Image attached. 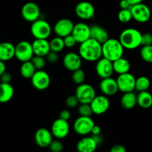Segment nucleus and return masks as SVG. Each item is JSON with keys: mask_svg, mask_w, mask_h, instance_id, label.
<instances>
[{"mask_svg": "<svg viewBox=\"0 0 152 152\" xmlns=\"http://www.w3.org/2000/svg\"><path fill=\"white\" fill-rule=\"evenodd\" d=\"M79 54L87 62H97L102 57V44L94 39H88L80 44Z\"/></svg>", "mask_w": 152, "mask_h": 152, "instance_id": "1", "label": "nucleus"}, {"mask_svg": "<svg viewBox=\"0 0 152 152\" xmlns=\"http://www.w3.org/2000/svg\"><path fill=\"white\" fill-rule=\"evenodd\" d=\"M102 57L109 59L111 62L123 57L124 48L120 41L117 39H108L102 45Z\"/></svg>", "mask_w": 152, "mask_h": 152, "instance_id": "2", "label": "nucleus"}, {"mask_svg": "<svg viewBox=\"0 0 152 152\" xmlns=\"http://www.w3.org/2000/svg\"><path fill=\"white\" fill-rule=\"evenodd\" d=\"M119 40L125 49L134 50L141 46L142 34L135 28H127L120 34Z\"/></svg>", "mask_w": 152, "mask_h": 152, "instance_id": "3", "label": "nucleus"}, {"mask_svg": "<svg viewBox=\"0 0 152 152\" xmlns=\"http://www.w3.org/2000/svg\"><path fill=\"white\" fill-rule=\"evenodd\" d=\"M51 26L45 19H39L31 24V33L35 39H48L51 34Z\"/></svg>", "mask_w": 152, "mask_h": 152, "instance_id": "4", "label": "nucleus"}, {"mask_svg": "<svg viewBox=\"0 0 152 152\" xmlns=\"http://www.w3.org/2000/svg\"><path fill=\"white\" fill-rule=\"evenodd\" d=\"M34 56L32 43L26 40H22L15 45V57L20 62L31 61Z\"/></svg>", "mask_w": 152, "mask_h": 152, "instance_id": "5", "label": "nucleus"}, {"mask_svg": "<svg viewBox=\"0 0 152 152\" xmlns=\"http://www.w3.org/2000/svg\"><path fill=\"white\" fill-rule=\"evenodd\" d=\"M75 96L80 103L90 104L96 96L94 88L87 83L79 85L75 91Z\"/></svg>", "mask_w": 152, "mask_h": 152, "instance_id": "6", "label": "nucleus"}, {"mask_svg": "<svg viewBox=\"0 0 152 152\" xmlns=\"http://www.w3.org/2000/svg\"><path fill=\"white\" fill-rule=\"evenodd\" d=\"M94 125V121L91 117L80 116V117L74 121L73 129L77 134L87 136L88 134L91 133V130Z\"/></svg>", "mask_w": 152, "mask_h": 152, "instance_id": "7", "label": "nucleus"}, {"mask_svg": "<svg viewBox=\"0 0 152 152\" xmlns=\"http://www.w3.org/2000/svg\"><path fill=\"white\" fill-rule=\"evenodd\" d=\"M131 11L133 19L139 23H145L151 19V10L146 4L142 2L132 5L131 7Z\"/></svg>", "mask_w": 152, "mask_h": 152, "instance_id": "8", "label": "nucleus"}, {"mask_svg": "<svg viewBox=\"0 0 152 152\" xmlns=\"http://www.w3.org/2000/svg\"><path fill=\"white\" fill-rule=\"evenodd\" d=\"M21 15L25 21L32 23L39 19L41 10L38 4L35 2L29 1L22 6L21 9Z\"/></svg>", "mask_w": 152, "mask_h": 152, "instance_id": "9", "label": "nucleus"}, {"mask_svg": "<svg viewBox=\"0 0 152 152\" xmlns=\"http://www.w3.org/2000/svg\"><path fill=\"white\" fill-rule=\"evenodd\" d=\"M33 87L38 91H45L50 84V77L46 71L37 70L31 79Z\"/></svg>", "mask_w": 152, "mask_h": 152, "instance_id": "10", "label": "nucleus"}, {"mask_svg": "<svg viewBox=\"0 0 152 152\" xmlns=\"http://www.w3.org/2000/svg\"><path fill=\"white\" fill-rule=\"evenodd\" d=\"M119 91L123 93L132 92L135 90L136 78L131 73L120 74L117 78Z\"/></svg>", "mask_w": 152, "mask_h": 152, "instance_id": "11", "label": "nucleus"}, {"mask_svg": "<svg viewBox=\"0 0 152 152\" xmlns=\"http://www.w3.org/2000/svg\"><path fill=\"white\" fill-rule=\"evenodd\" d=\"M52 134L56 139L62 140L66 137L70 132L69 123L67 120L61 118L56 119L52 123L50 129Z\"/></svg>", "mask_w": 152, "mask_h": 152, "instance_id": "12", "label": "nucleus"}, {"mask_svg": "<svg viewBox=\"0 0 152 152\" xmlns=\"http://www.w3.org/2000/svg\"><path fill=\"white\" fill-rule=\"evenodd\" d=\"M75 13L80 19L83 20H88L94 16L95 7L89 1H80L76 5Z\"/></svg>", "mask_w": 152, "mask_h": 152, "instance_id": "13", "label": "nucleus"}, {"mask_svg": "<svg viewBox=\"0 0 152 152\" xmlns=\"http://www.w3.org/2000/svg\"><path fill=\"white\" fill-rule=\"evenodd\" d=\"M93 113L96 115H102L108 111L110 108V101L105 95H98L90 103Z\"/></svg>", "mask_w": 152, "mask_h": 152, "instance_id": "14", "label": "nucleus"}, {"mask_svg": "<svg viewBox=\"0 0 152 152\" xmlns=\"http://www.w3.org/2000/svg\"><path fill=\"white\" fill-rule=\"evenodd\" d=\"M74 24L71 19L64 18L58 20L53 26V31L57 37L62 38L71 35L74 29Z\"/></svg>", "mask_w": 152, "mask_h": 152, "instance_id": "15", "label": "nucleus"}, {"mask_svg": "<svg viewBox=\"0 0 152 152\" xmlns=\"http://www.w3.org/2000/svg\"><path fill=\"white\" fill-rule=\"evenodd\" d=\"M96 72L101 79L111 77L114 72L113 62L106 58L102 57L96 62Z\"/></svg>", "mask_w": 152, "mask_h": 152, "instance_id": "16", "label": "nucleus"}, {"mask_svg": "<svg viewBox=\"0 0 152 152\" xmlns=\"http://www.w3.org/2000/svg\"><path fill=\"white\" fill-rule=\"evenodd\" d=\"M83 59L79 53L74 52H69L64 56L62 59V63L64 67L68 71H73L81 68Z\"/></svg>", "mask_w": 152, "mask_h": 152, "instance_id": "17", "label": "nucleus"}, {"mask_svg": "<svg viewBox=\"0 0 152 152\" xmlns=\"http://www.w3.org/2000/svg\"><path fill=\"white\" fill-rule=\"evenodd\" d=\"M72 34L77 43H83L91 38V27L84 22H79L74 25Z\"/></svg>", "mask_w": 152, "mask_h": 152, "instance_id": "18", "label": "nucleus"}, {"mask_svg": "<svg viewBox=\"0 0 152 152\" xmlns=\"http://www.w3.org/2000/svg\"><path fill=\"white\" fill-rule=\"evenodd\" d=\"M53 134L51 132L45 128L37 129L34 134V140L37 145L40 148H47L53 141Z\"/></svg>", "mask_w": 152, "mask_h": 152, "instance_id": "19", "label": "nucleus"}, {"mask_svg": "<svg viewBox=\"0 0 152 152\" xmlns=\"http://www.w3.org/2000/svg\"><path fill=\"white\" fill-rule=\"evenodd\" d=\"M99 88L101 92L107 96L115 95L119 91L117 80L111 77L102 79L99 83Z\"/></svg>", "mask_w": 152, "mask_h": 152, "instance_id": "20", "label": "nucleus"}, {"mask_svg": "<svg viewBox=\"0 0 152 152\" xmlns=\"http://www.w3.org/2000/svg\"><path fill=\"white\" fill-rule=\"evenodd\" d=\"M98 145L92 136H84L77 143L78 152H95Z\"/></svg>", "mask_w": 152, "mask_h": 152, "instance_id": "21", "label": "nucleus"}, {"mask_svg": "<svg viewBox=\"0 0 152 152\" xmlns=\"http://www.w3.org/2000/svg\"><path fill=\"white\" fill-rule=\"evenodd\" d=\"M34 55L45 57L50 51V42L45 39H35L32 43Z\"/></svg>", "mask_w": 152, "mask_h": 152, "instance_id": "22", "label": "nucleus"}, {"mask_svg": "<svg viewBox=\"0 0 152 152\" xmlns=\"http://www.w3.org/2000/svg\"><path fill=\"white\" fill-rule=\"evenodd\" d=\"M15 57V45L9 42L0 43V60L3 62L10 61Z\"/></svg>", "mask_w": 152, "mask_h": 152, "instance_id": "23", "label": "nucleus"}, {"mask_svg": "<svg viewBox=\"0 0 152 152\" xmlns=\"http://www.w3.org/2000/svg\"><path fill=\"white\" fill-rule=\"evenodd\" d=\"M91 38L102 45L109 39V35L105 28L100 25H94L91 26Z\"/></svg>", "mask_w": 152, "mask_h": 152, "instance_id": "24", "label": "nucleus"}, {"mask_svg": "<svg viewBox=\"0 0 152 152\" xmlns=\"http://www.w3.org/2000/svg\"><path fill=\"white\" fill-rule=\"evenodd\" d=\"M14 95V88L10 83H0V103L10 102Z\"/></svg>", "mask_w": 152, "mask_h": 152, "instance_id": "25", "label": "nucleus"}, {"mask_svg": "<svg viewBox=\"0 0 152 152\" xmlns=\"http://www.w3.org/2000/svg\"><path fill=\"white\" fill-rule=\"evenodd\" d=\"M120 103H121L122 107L125 109L130 110L134 108L136 106V105H137V97L136 94L134 93V91L123 93Z\"/></svg>", "mask_w": 152, "mask_h": 152, "instance_id": "26", "label": "nucleus"}, {"mask_svg": "<svg viewBox=\"0 0 152 152\" xmlns=\"http://www.w3.org/2000/svg\"><path fill=\"white\" fill-rule=\"evenodd\" d=\"M113 66H114V71L117 74H120L129 73L131 69V63L128 59L123 57L117 59L113 62Z\"/></svg>", "mask_w": 152, "mask_h": 152, "instance_id": "27", "label": "nucleus"}, {"mask_svg": "<svg viewBox=\"0 0 152 152\" xmlns=\"http://www.w3.org/2000/svg\"><path fill=\"white\" fill-rule=\"evenodd\" d=\"M137 105L140 108L147 109L152 106V94L148 91L139 92L137 95Z\"/></svg>", "mask_w": 152, "mask_h": 152, "instance_id": "28", "label": "nucleus"}, {"mask_svg": "<svg viewBox=\"0 0 152 152\" xmlns=\"http://www.w3.org/2000/svg\"><path fill=\"white\" fill-rule=\"evenodd\" d=\"M36 71H37V69L33 65L31 61L22 62L20 67V74L23 78L31 79V77L34 76Z\"/></svg>", "mask_w": 152, "mask_h": 152, "instance_id": "29", "label": "nucleus"}, {"mask_svg": "<svg viewBox=\"0 0 152 152\" xmlns=\"http://www.w3.org/2000/svg\"><path fill=\"white\" fill-rule=\"evenodd\" d=\"M151 86V82L150 80L147 77L145 76H140L138 78L136 79V86H135V89L137 91H148Z\"/></svg>", "mask_w": 152, "mask_h": 152, "instance_id": "30", "label": "nucleus"}, {"mask_svg": "<svg viewBox=\"0 0 152 152\" xmlns=\"http://www.w3.org/2000/svg\"><path fill=\"white\" fill-rule=\"evenodd\" d=\"M50 50L56 53H59L63 50V49L65 48L63 38L56 36L50 41Z\"/></svg>", "mask_w": 152, "mask_h": 152, "instance_id": "31", "label": "nucleus"}, {"mask_svg": "<svg viewBox=\"0 0 152 152\" xmlns=\"http://www.w3.org/2000/svg\"><path fill=\"white\" fill-rule=\"evenodd\" d=\"M71 79H72V81L74 82V83L79 86V85L84 83L85 80H86V74H85L83 70L80 68V69L73 71Z\"/></svg>", "mask_w": 152, "mask_h": 152, "instance_id": "32", "label": "nucleus"}, {"mask_svg": "<svg viewBox=\"0 0 152 152\" xmlns=\"http://www.w3.org/2000/svg\"><path fill=\"white\" fill-rule=\"evenodd\" d=\"M119 21L122 23H128L130 22L132 19H133L132 17V13L130 9H121L119 11L118 15H117Z\"/></svg>", "mask_w": 152, "mask_h": 152, "instance_id": "33", "label": "nucleus"}, {"mask_svg": "<svg viewBox=\"0 0 152 152\" xmlns=\"http://www.w3.org/2000/svg\"><path fill=\"white\" fill-rule=\"evenodd\" d=\"M140 56L145 62L152 63V45L142 46L140 50Z\"/></svg>", "mask_w": 152, "mask_h": 152, "instance_id": "34", "label": "nucleus"}, {"mask_svg": "<svg viewBox=\"0 0 152 152\" xmlns=\"http://www.w3.org/2000/svg\"><path fill=\"white\" fill-rule=\"evenodd\" d=\"M78 113L80 116L91 117L94 114L90 104L81 103L78 106Z\"/></svg>", "mask_w": 152, "mask_h": 152, "instance_id": "35", "label": "nucleus"}, {"mask_svg": "<svg viewBox=\"0 0 152 152\" xmlns=\"http://www.w3.org/2000/svg\"><path fill=\"white\" fill-rule=\"evenodd\" d=\"M33 65H34L35 68L37 70H42L46 65V59L44 56H36L34 55V57L31 59Z\"/></svg>", "mask_w": 152, "mask_h": 152, "instance_id": "36", "label": "nucleus"}, {"mask_svg": "<svg viewBox=\"0 0 152 152\" xmlns=\"http://www.w3.org/2000/svg\"><path fill=\"white\" fill-rule=\"evenodd\" d=\"M63 148V144L59 139L54 140H53L51 143L49 145V148L51 152H62Z\"/></svg>", "mask_w": 152, "mask_h": 152, "instance_id": "37", "label": "nucleus"}, {"mask_svg": "<svg viewBox=\"0 0 152 152\" xmlns=\"http://www.w3.org/2000/svg\"><path fill=\"white\" fill-rule=\"evenodd\" d=\"M80 102H79L78 99L75 95L73 96H69L65 100V105L68 108H74L79 105Z\"/></svg>", "mask_w": 152, "mask_h": 152, "instance_id": "38", "label": "nucleus"}, {"mask_svg": "<svg viewBox=\"0 0 152 152\" xmlns=\"http://www.w3.org/2000/svg\"><path fill=\"white\" fill-rule=\"evenodd\" d=\"M63 39H64V43H65V48H74V46L76 45V44L77 43V42L76 41L75 38H74V36H73L72 34L64 37Z\"/></svg>", "mask_w": 152, "mask_h": 152, "instance_id": "39", "label": "nucleus"}, {"mask_svg": "<svg viewBox=\"0 0 152 152\" xmlns=\"http://www.w3.org/2000/svg\"><path fill=\"white\" fill-rule=\"evenodd\" d=\"M141 45H152V34H151V33H145V34H142Z\"/></svg>", "mask_w": 152, "mask_h": 152, "instance_id": "40", "label": "nucleus"}, {"mask_svg": "<svg viewBox=\"0 0 152 152\" xmlns=\"http://www.w3.org/2000/svg\"><path fill=\"white\" fill-rule=\"evenodd\" d=\"M59 53H56V52L53 51V50H50L48 53L47 56H45L46 59L48 62L51 64L56 63L59 60V55H58Z\"/></svg>", "mask_w": 152, "mask_h": 152, "instance_id": "41", "label": "nucleus"}, {"mask_svg": "<svg viewBox=\"0 0 152 152\" xmlns=\"http://www.w3.org/2000/svg\"><path fill=\"white\" fill-rule=\"evenodd\" d=\"M0 80H1V83H10V82H11L12 80V75L9 72L5 71V72L0 77Z\"/></svg>", "mask_w": 152, "mask_h": 152, "instance_id": "42", "label": "nucleus"}, {"mask_svg": "<svg viewBox=\"0 0 152 152\" xmlns=\"http://www.w3.org/2000/svg\"><path fill=\"white\" fill-rule=\"evenodd\" d=\"M71 114L70 112V111L68 109H63L60 111L59 113V118L62 119V120H65L68 121L70 118H71Z\"/></svg>", "mask_w": 152, "mask_h": 152, "instance_id": "43", "label": "nucleus"}, {"mask_svg": "<svg viewBox=\"0 0 152 152\" xmlns=\"http://www.w3.org/2000/svg\"><path fill=\"white\" fill-rule=\"evenodd\" d=\"M109 152H127V151H126V148L124 145L117 144V145L111 147Z\"/></svg>", "mask_w": 152, "mask_h": 152, "instance_id": "44", "label": "nucleus"}, {"mask_svg": "<svg viewBox=\"0 0 152 152\" xmlns=\"http://www.w3.org/2000/svg\"><path fill=\"white\" fill-rule=\"evenodd\" d=\"M120 7L121 9H130L132 5L128 0H121L120 1Z\"/></svg>", "mask_w": 152, "mask_h": 152, "instance_id": "45", "label": "nucleus"}, {"mask_svg": "<svg viewBox=\"0 0 152 152\" xmlns=\"http://www.w3.org/2000/svg\"><path fill=\"white\" fill-rule=\"evenodd\" d=\"M101 132H102V130H101L100 126L95 124L94 126L93 127V129H92L91 133V134L92 135H99L101 134Z\"/></svg>", "mask_w": 152, "mask_h": 152, "instance_id": "46", "label": "nucleus"}, {"mask_svg": "<svg viewBox=\"0 0 152 152\" xmlns=\"http://www.w3.org/2000/svg\"><path fill=\"white\" fill-rule=\"evenodd\" d=\"M92 137H94V139L95 140L96 142L97 143L98 145H99L100 144H102V141H103V138H102V135L99 134V135H92Z\"/></svg>", "mask_w": 152, "mask_h": 152, "instance_id": "47", "label": "nucleus"}, {"mask_svg": "<svg viewBox=\"0 0 152 152\" xmlns=\"http://www.w3.org/2000/svg\"><path fill=\"white\" fill-rule=\"evenodd\" d=\"M6 71V65L4 62L0 60V77Z\"/></svg>", "mask_w": 152, "mask_h": 152, "instance_id": "48", "label": "nucleus"}, {"mask_svg": "<svg viewBox=\"0 0 152 152\" xmlns=\"http://www.w3.org/2000/svg\"><path fill=\"white\" fill-rule=\"evenodd\" d=\"M129 2L130 3L131 5H135V4H140V3H142L143 0H128Z\"/></svg>", "mask_w": 152, "mask_h": 152, "instance_id": "49", "label": "nucleus"}, {"mask_svg": "<svg viewBox=\"0 0 152 152\" xmlns=\"http://www.w3.org/2000/svg\"><path fill=\"white\" fill-rule=\"evenodd\" d=\"M1 38H0V43H1Z\"/></svg>", "mask_w": 152, "mask_h": 152, "instance_id": "50", "label": "nucleus"}]
</instances>
